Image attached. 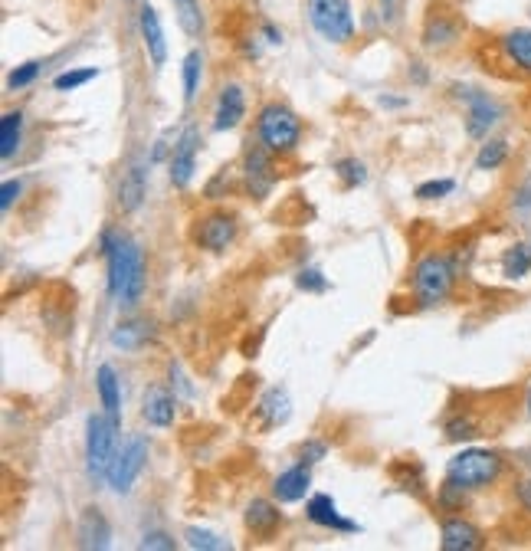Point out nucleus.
<instances>
[{
  "instance_id": "1",
  "label": "nucleus",
  "mask_w": 531,
  "mask_h": 551,
  "mask_svg": "<svg viewBox=\"0 0 531 551\" xmlns=\"http://www.w3.org/2000/svg\"><path fill=\"white\" fill-rule=\"evenodd\" d=\"M456 263L450 253H427L420 256L417 266H413L410 276V289H413V302L420 309H436L443 306L446 299L453 296L456 289Z\"/></svg>"
},
{
  "instance_id": "2",
  "label": "nucleus",
  "mask_w": 531,
  "mask_h": 551,
  "mask_svg": "<svg viewBox=\"0 0 531 551\" xmlns=\"http://www.w3.org/2000/svg\"><path fill=\"white\" fill-rule=\"evenodd\" d=\"M505 476V456L495 450L469 447L459 450L450 463H446V479H453L456 486H463L469 492L489 489Z\"/></svg>"
},
{
  "instance_id": "3",
  "label": "nucleus",
  "mask_w": 531,
  "mask_h": 551,
  "mask_svg": "<svg viewBox=\"0 0 531 551\" xmlns=\"http://www.w3.org/2000/svg\"><path fill=\"white\" fill-rule=\"evenodd\" d=\"M256 142L273 155H292L302 142V119L286 102H266L256 112Z\"/></svg>"
},
{
  "instance_id": "4",
  "label": "nucleus",
  "mask_w": 531,
  "mask_h": 551,
  "mask_svg": "<svg viewBox=\"0 0 531 551\" xmlns=\"http://www.w3.org/2000/svg\"><path fill=\"white\" fill-rule=\"evenodd\" d=\"M305 17L318 37L332 46H348L358 33L351 0H305Z\"/></svg>"
},
{
  "instance_id": "5",
  "label": "nucleus",
  "mask_w": 531,
  "mask_h": 551,
  "mask_svg": "<svg viewBox=\"0 0 531 551\" xmlns=\"http://www.w3.org/2000/svg\"><path fill=\"white\" fill-rule=\"evenodd\" d=\"M466 37V17L463 10L446 7L443 0L430 4L427 17H423V30H420V43L427 53H446L459 46Z\"/></svg>"
},
{
  "instance_id": "6",
  "label": "nucleus",
  "mask_w": 531,
  "mask_h": 551,
  "mask_svg": "<svg viewBox=\"0 0 531 551\" xmlns=\"http://www.w3.org/2000/svg\"><path fill=\"white\" fill-rule=\"evenodd\" d=\"M453 92L459 102H466V135L476 138V142H486L489 132L505 115L502 102L476 86H453Z\"/></svg>"
},
{
  "instance_id": "7",
  "label": "nucleus",
  "mask_w": 531,
  "mask_h": 551,
  "mask_svg": "<svg viewBox=\"0 0 531 551\" xmlns=\"http://www.w3.org/2000/svg\"><path fill=\"white\" fill-rule=\"evenodd\" d=\"M236 233H240V220H236L233 210H207V214L194 217V227H191V240L197 250L204 253H227Z\"/></svg>"
},
{
  "instance_id": "8",
  "label": "nucleus",
  "mask_w": 531,
  "mask_h": 551,
  "mask_svg": "<svg viewBox=\"0 0 531 551\" xmlns=\"http://www.w3.org/2000/svg\"><path fill=\"white\" fill-rule=\"evenodd\" d=\"M115 440L118 427L105 414H89L86 420V470L92 479L109 476V466L115 460Z\"/></svg>"
},
{
  "instance_id": "9",
  "label": "nucleus",
  "mask_w": 531,
  "mask_h": 551,
  "mask_svg": "<svg viewBox=\"0 0 531 551\" xmlns=\"http://www.w3.org/2000/svg\"><path fill=\"white\" fill-rule=\"evenodd\" d=\"M148 289V269H145V253L135 240H122V283H118V306L122 309H138L141 296Z\"/></svg>"
},
{
  "instance_id": "10",
  "label": "nucleus",
  "mask_w": 531,
  "mask_h": 551,
  "mask_svg": "<svg viewBox=\"0 0 531 551\" xmlns=\"http://www.w3.org/2000/svg\"><path fill=\"white\" fill-rule=\"evenodd\" d=\"M273 158H276L273 151L259 142H250V148H246V155H243V187H246V194L256 197V201H266L279 181Z\"/></svg>"
},
{
  "instance_id": "11",
  "label": "nucleus",
  "mask_w": 531,
  "mask_h": 551,
  "mask_svg": "<svg viewBox=\"0 0 531 551\" xmlns=\"http://www.w3.org/2000/svg\"><path fill=\"white\" fill-rule=\"evenodd\" d=\"M148 466V440L145 437H132L125 443V447L115 450V460L109 466V486L118 496H125V492H132L135 479L141 476V470Z\"/></svg>"
},
{
  "instance_id": "12",
  "label": "nucleus",
  "mask_w": 531,
  "mask_h": 551,
  "mask_svg": "<svg viewBox=\"0 0 531 551\" xmlns=\"http://www.w3.org/2000/svg\"><path fill=\"white\" fill-rule=\"evenodd\" d=\"M200 128L197 125H184L181 135H177L174 142V151L168 158V178L177 191H184V187H191L194 174H197V155H200Z\"/></svg>"
},
{
  "instance_id": "13",
  "label": "nucleus",
  "mask_w": 531,
  "mask_h": 551,
  "mask_svg": "<svg viewBox=\"0 0 531 551\" xmlns=\"http://www.w3.org/2000/svg\"><path fill=\"white\" fill-rule=\"evenodd\" d=\"M486 545V535L476 522L463 519V515H446L440 525V548L443 551H479Z\"/></svg>"
},
{
  "instance_id": "14",
  "label": "nucleus",
  "mask_w": 531,
  "mask_h": 551,
  "mask_svg": "<svg viewBox=\"0 0 531 551\" xmlns=\"http://www.w3.org/2000/svg\"><path fill=\"white\" fill-rule=\"evenodd\" d=\"M502 60L509 63L518 76H531V27H512L495 37Z\"/></svg>"
},
{
  "instance_id": "15",
  "label": "nucleus",
  "mask_w": 531,
  "mask_h": 551,
  "mask_svg": "<svg viewBox=\"0 0 531 551\" xmlns=\"http://www.w3.org/2000/svg\"><path fill=\"white\" fill-rule=\"evenodd\" d=\"M138 30H141V43H145V53H148L151 66L161 69L164 63H168V40H164L158 10L151 4H141V10H138Z\"/></svg>"
},
{
  "instance_id": "16",
  "label": "nucleus",
  "mask_w": 531,
  "mask_h": 551,
  "mask_svg": "<svg viewBox=\"0 0 531 551\" xmlns=\"http://www.w3.org/2000/svg\"><path fill=\"white\" fill-rule=\"evenodd\" d=\"M305 515H309V522L318 525V529H332V532H341V535L358 532V522L345 519L328 492H318V496H312L309 502H305Z\"/></svg>"
},
{
  "instance_id": "17",
  "label": "nucleus",
  "mask_w": 531,
  "mask_h": 551,
  "mask_svg": "<svg viewBox=\"0 0 531 551\" xmlns=\"http://www.w3.org/2000/svg\"><path fill=\"white\" fill-rule=\"evenodd\" d=\"M76 542L79 548H89V551H105L112 545V525L105 519L102 509L96 506L82 509L79 525H76Z\"/></svg>"
},
{
  "instance_id": "18",
  "label": "nucleus",
  "mask_w": 531,
  "mask_h": 551,
  "mask_svg": "<svg viewBox=\"0 0 531 551\" xmlns=\"http://www.w3.org/2000/svg\"><path fill=\"white\" fill-rule=\"evenodd\" d=\"M246 119V92L236 82H227L217 96V109H214V128L217 132H233L240 128V122Z\"/></svg>"
},
{
  "instance_id": "19",
  "label": "nucleus",
  "mask_w": 531,
  "mask_h": 551,
  "mask_svg": "<svg viewBox=\"0 0 531 551\" xmlns=\"http://www.w3.org/2000/svg\"><path fill=\"white\" fill-rule=\"evenodd\" d=\"M145 191H148L145 161H132L122 171V181H118V207H122V214H135L141 201H145Z\"/></svg>"
},
{
  "instance_id": "20",
  "label": "nucleus",
  "mask_w": 531,
  "mask_h": 551,
  "mask_svg": "<svg viewBox=\"0 0 531 551\" xmlns=\"http://www.w3.org/2000/svg\"><path fill=\"white\" fill-rule=\"evenodd\" d=\"M309 486H312V470L309 463H295L289 466L286 473H279L273 479V499L276 502H302L305 496H309Z\"/></svg>"
},
{
  "instance_id": "21",
  "label": "nucleus",
  "mask_w": 531,
  "mask_h": 551,
  "mask_svg": "<svg viewBox=\"0 0 531 551\" xmlns=\"http://www.w3.org/2000/svg\"><path fill=\"white\" fill-rule=\"evenodd\" d=\"M177 414V397L164 388V384H151L145 391V404H141V417L151 427H171Z\"/></svg>"
},
{
  "instance_id": "22",
  "label": "nucleus",
  "mask_w": 531,
  "mask_h": 551,
  "mask_svg": "<svg viewBox=\"0 0 531 551\" xmlns=\"http://www.w3.org/2000/svg\"><path fill=\"white\" fill-rule=\"evenodd\" d=\"M96 391H99V404L105 410V417L122 430V381L112 365H99L96 371Z\"/></svg>"
},
{
  "instance_id": "23",
  "label": "nucleus",
  "mask_w": 531,
  "mask_h": 551,
  "mask_svg": "<svg viewBox=\"0 0 531 551\" xmlns=\"http://www.w3.org/2000/svg\"><path fill=\"white\" fill-rule=\"evenodd\" d=\"M243 522L256 538H273L282 525V512L273 499H253L243 512Z\"/></svg>"
},
{
  "instance_id": "24",
  "label": "nucleus",
  "mask_w": 531,
  "mask_h": 551,
  "mask_svg": "<svg viewBox=\"0 0 531 551\" xmlns=\"http://www.w3.org/2000/svg\"><path fill=\"white\" fill-rule=\"evenodd\" d=\"M151 338H155V322H148V319H125V322H118L112 328L109 342L115 348H122V351H138V348H145Z\"/></svg>"
},
{
  "instance_id": "25",
  "label": "nucleus",
  "mask_w": 531,
  "mask_h": 551,
  "mask_svg": "<svg viewBox=\"0 0 531 551\" xmlns=\"http://www.w3.org/2000/svg\"><path fill=\"white\" fill-rule=\"evenodd\" d=\"M256 414L263 417V430H273L279 424H286L289 414H292V401H289V391L286 388H269L259 401Z\"/></svg>"
},
{
  "instance_id": "26",
  "label": "nucleus",
  "mask_w": 531,
  "mask_h": 551,
  "mask_svg": "<svg viewBox=\"0 0 531 551\" xmlns=\"http://www.w3.org/2000/svg\"><path fill=\"white\" fill-rule=\"evenodd\" d=\"M20 142H23V112L10 109L4 112V119H0V158L4 161L14 158Z\"/></svg>"
},
{
  "instance_id": "27",
  "label": "nucleus",
  "mask_w": 531,
  "mask_h": 551,
  "mask_svg": "<svg viewBox=\"0 0 531 551\" xmlns=\"http://www.w3.org/2000/svg\"><path fill=\"white\" fill-rule=\"evenodd\" d=\"M528 273H531V246L512 243L509 250L502 253V276L509 279V283H518V279H525Z\"/></svg>"
},
{
  "instance_id": "28",
  "label": "nucleus",
  "mask_w": 531,
  "mask_h": 551,
  "mask_svg": "<svg viewBox=\"0 0 531 551\" xmlns=\"http://www.w3.org/2000/svg\"><path fill=\"white\" fill-rule=\"evenodd\" d=\"M512 148L505 138H486L479 145V155H476V171H499L505 161H509Z\"/></svg>"
},
{
  "instance_id": "29",
  "label": "nucleus",
  "mask_w": 531,
  "mask_h": 551,
  "mask_svg": "<svg viewBox=\"0 0 531 551\" xmlns=\"http://www.w3.org/2000/svg\"><path fill=\"white\" fill-rule=\"evenodd\" d=\"M181 79H184V102L194 105L197 92H200V79H204V53H200V50H191V53L184 56Z\"/></svg>"
},
{
  "instance_id": "30",
  "label": "nucleus",
  "mask_w": 531,
  "mask_h": 551,
  "mask_svg": "<svg viewBox=\"0 0 531 551\" xmlns=\"http://www.w3.org/2000/svg\"><path fill=\"white\" fill-rule=\"evenodd\" d=\"M174 4V17L181 23V30L191 40H197L204 33V14H200V0H171Z\"/></svg>"
},
{
  "instance_id": "31",
  "label": "nucleus",
  "mask_w": 531,
  "mask_h": 551,
  "mask_svg": "<svg viewBox=\"0 0 531 551\" xmlns=\"http://www.w3.org/2000/svg\"><path fill=\"white\" fill-rule=\"evenodd\" d=\"M446 440L450 443H463V440H476L482 437V424L472 414H453L446 420Z\"/></svg>"
},
{
  "instance_id": "32",
  "label": "nucleus",
  "mask_w": 531,
  "mask_h": 551,
  "mask_svg": "<svg viewBox=\"0 0 531 551\" xmlns=\"http://www.w3.org/2000/svg\"><path fill=\"white\" fill-rule=\"evenodd\" d=\"M466 499H469V489L456 486L453 479H443V486L436 489V506H440L443 512H463Z\"/></svg>"
},
{
  "instance_id": "33",
  "label": "nucleus",
  "mask_w": 531,
  "mask_h": 551,
  "mask_svg": "<svg viewBox=\"0 0 531 551\" xmlns=\"http://www.w3.org/2000/svg\"><path fill=\"white\" fill-rule=\"evenodd\" d=\"M92 79H99V69H96V66L66 69V73H59V76L53 79V89H56V92H76V89H82V86H86V82H92Z\"/></svg>"
},
{
  "instance_id": "34",
  "label": "nucleus",
  "mask_w": 531,
  "mask_h": 551,
  "mask_svg": "<svg viewBox=\"0 0 531 551\" xmlns=\"http://www.w3.org/2000/svg\"><path fill=\"white\" fill-rule=\"evenodd\" d=\"M335 174L345 191H354V187H361L364 181H368V171H364V164L358 158H341L335 164Z\"/></svg>"
},
{
  "instance_id": "35",
  "label": "nucleus",
  "mask_w": 531,
  "mask_h": 551,
  "mask_svg": "<svg viewBox=\"0 0 531 551\" xmlns=\"http://www.w3.org/2000/svg\"><path fill=\"white\" fill-rule=\"evenodd\" d=\"M184 538H187V548H194V551H223V548H230L227 538H220V535L207 532V529H194V525L184 532Z\"/></svg>"
},
{
  "instance_id": "36",
  "label": "nucleus",
  "mask_w": 531,
  "mask_h": 551,
  "mask_svg": "<svg viewBox=\"0 0 531 551\" xmlns=\"http://www.w3.org/2000/svg\"><path fill=\"white\" fill-rule=\"evenodd\" d=\"M40 73H43V63H40V60H30V63L17 66V69H10V76H7V89H10V92L27 89V86H33V82L40 79Z\"/></svg>"
},
{
  "instance_id": "37",
  "label": "nucleus",
  "mask_w": 531,
  "mask_h": 551,
  "mask_svg": "<svg viewBox=\"0 0 531 551\" xmlns=\"http://www.w3.org/2000/svg\"><path fill=\"white\" fill-rule=\"evenodd\" d=\"M456 191V181L453 178H436V181H423L413 197L417 201H443V197H450Z\"/></svg>"
},
{
  "instance_id": "38",
  "label": "nucleus",
  "mask_w": 531,
  "mask_h": 551,
  "mask_svg": "<svg viewBox=\"0 0 531 551\" xmlns=\"http://www.w3.org/2000/svg\"><path fill=\"white\" fill-rule=\"evenodd\" d=\"M230 191H233V174H230V168H220L214 174V181L204 187V197H207V201H223V197H227Z\"/></svg>"
},
{
  "instance_id": "39",
  "label": "nucleus",
  "mask_w": 531,
  "mask_h": 551,
  "mask_svg": "<svg viewBox=\"0 0 531 551\" xmlns=\"http://www.w3.org/2000/svg\"><path fill=\"white\" fill-rule=\"evenodd\" d=\"M295 286H299L302 292H328V279L318 273V269H302L299 276H295Z\"/></svg>"
},
{
  "instance_id": "40",
  "label": "nucleus",
  "mask_w": 531,
  "mask_h": 551,
  "mask_svg": "<svg viewBox=\"0 0 531 551\" xmlns=\"http://www.w3.org/2000/svg\"><path fill=\"white\" fill-rule=\"evenodd\" d=\"M325 456H328V443H325V440H318V437L305 440L302 447H299V460H302V463H309V466L322 463Z\"/></svg>"
},
{
  "instance_id": "41",
  "label": "nucleus",
  "mask_w": 531,
  "mask_h": 551,
  "mask_svg": "<svg viewBox=\"0 0 531 551\" xmlns=\"http://www.w3.org/2000/svg\"><path fill=\"white\" fill-rule=\"evenodd\" d=\"M138 548H161V551H174L177 548V542H174V538L168 535V532H148L145 538H141V542H138Z\"/></svg>"
},
{
  "instance_id": "42",
  "label": "nucleus",
  "mask_w": 531,
  "mask_h": 551,
  "mask_svg": "<svg viewBox=\"0 0 531 551\" xmlns=\"http://www.w3.org/2000/svg\"><path fill=\"white\" fill-rule=\"evenodd\" d=\"M20 194H23V181H4V187H0V210L7 214V210L20 201Z\"/></svg>"
},
{
  "instance_id": "43",
  "label": "nucleus",
  "mask_w": 531,
  "mask_h": 551,
  "mask_svg": "<svg viewBox=\"0 0 531 551\" xmlns=\"http://www.w3.org/2000/svg\"><path fill=\"white\" fill-rule=\"evenodd\" d=\"M177 135L181 132H174V128H168V132H164L158 142H155V151H151V161H164V155H168V151H174V145L171 142H177Z\"/></svg>"
},
{
  "instance_id": "44",
  "label": "nucleus",
  "mask_w": 531,
  "mask_h": 551,
  "mask_svg": "<svg viewBox=\"0 0 531 551\" xmlns=\"http://www.w3.org/2000/svg\"><path fill=\"white\" fill-rule=\"evenodd\" d=\"M515 502L522 506V512H528L531 515V476L528 479H522V483L515 486Z\"/></svg>"
},
{
  "instance_id": "45",
  "label": "nucleus",
  "mask_w": 531,
  "mask_h": 551,
  "mask_svg": "<svg viewBox=\"0 0 531 551\" xmlns=\"http://www.w3.org/2000/svg\"><path fill=\"white\" fill-rule=\"evenodd\" d=\"M259 37H263L269 46H282V30L276 27V23H269V20L259 23Z\"/></svg>"
},
{
  "instance_id": "46",
  "label": "nucleus",
  "mask_w": 531,
  "mask_h": 551,
  "mask_svg": "<svg viewBox=\"0 0 531 551\" xmlns=\"http://www.w3.org/2000/svg\"><path fill=\"white\" fill-rule=\"evenodd\" d=\"M381 17L394 20L397 17V0H381Z\"/></svg>"
},
{
  "instance_id": "47",
  "label": "nucleus",
  "mask_w": 531,
  "mask_h": 551,
  "mask_svg": "<svg viewBox=\"0 0 531 551\" xmlns=\"http://www.w3.org/2000/svg\"><path fill=\"white\" fill-rule=\"evenodd\" d=\"M410 69H413V79L423 86V82H427V69H423V63H410Z\"/></svg>"
},
{
  "instance_id": "48",
  "label": "nucleus",
  "mask_w": 531,
  "mask_h": 551,
  "mask_svg": "<svg viewBox=\"0 0 531 551\" xmlns=\"http://www.w3.org/2000/svg\"><path fill=\"white\" fill-rule=\"evenodd\" d=\"M381 105H387V109H400V105H404V99H387V96H381Z\"/></svg>"
},
{
  "instance_id": "49",
  "label": "nucleus",
  "mask_w": 531,
  "mask_h": 551,
  "mask_svg": "<svg viewBox=\"0 0 531 551\" xmlns=\"http://www.w3.org/2000/svg\"><path fill=\"white\" fill-rule=\"evenodd\" d=\"M525 414H528V420H531V384H528V394H525Z\"/></svg>"
},
{
  "instance_id": "50",
  "label": "nucleus",
  "mask_w": 531,
  "mask_h": 551,
  "mask_svg": "<svg viewBox=\"0 0 531 551\" xmlns=\"http://www.w3.org/2000/svg\"><path fill=\"white\" fill-rule=\"evenodd\" d=\"M528 470H531V453H528Z\"/></svg>"
},
{
  "instance_id": "51",
  "label": "nucleus",
  "mask_w": 531,
  "mask_h": 551,
  "mask_svg": "<svg viewBox=\"0 0 531 551\" xmlns=\"http://www.w3.org/2000/svg\"><path fill=\"white\" fill-rule=\"evenodd\" d=\"M122 4H132V0H122Z\"/></svg>"
}]
</instances>
